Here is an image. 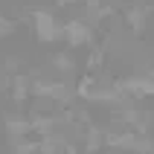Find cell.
I'll return each mask as SVG.
<instances>
[{"label": "cell", "mask_w": 154, "mask_h": 154, "mask_svg": "<svg viewBox=\"0 0 154 154\" xmlns=\"http://www.w3.org/2000/svg\"><path fill=\"white\" fill-rule=\"evenodd\" d=\"M32 32L38 44H61V32H64V20L55 17L52 9H32Z\"/></svg>", "instance_id": "1"}, {"label": "cell", "mask_w": 154, "mask_h": 154, "mask_svg": "<svg viewBox=\"0 0 154 154\" xmlns=\"http://www.w3.org/2000/svg\"><path fill=\"white\" fill-rule=\"evenodd\" d=\"M61 41L67 44L70 50H82L93 41V26L87 17H70L64 20V32H61Z\"/></svg>", "instance_id": "2"}, {"label": "cell", "mask_w": 154, "mask_h": 154, "mask_svg": "<svg viewBox=\"0 0 154 154\" xmlns=\"http://www.w3.org/2000/svg\"><path fill=\"white\" fill-rule=\"evenodd\" d=\"M116 85L122 87V93L128 96L131 102H137V99H151V96H154V79L148 76V73L125 76V79H119Z\"/></svg>", "instance_id": "3"}, {"label": "cell", "mask_w": 154, "mask_h": 154, "mask_svg": "<svg viewBox=\"0 0 154 154\" xmlns=\"http://www.w3.org/2000/svg\"><path fill=\"white\" fill-rule=\"evenodd\" d=\"M3 131H6L9 140H17V137H29L32 134V119H26V116H6L3 119Z\"/></svg>", "instance_id": "4"}, {"label": "cell", "mask_w": 154, "mask_h": 154, "mask_svg": "<svg viewBox=\"0 0 154 154\" xmlns=\"http://www.w3.org/2000/svg\"><path fill=\"white\" fill-rule=\"evenodd\" d=\"M148 15H151V9L148 6H131L128 12H125V23H128L131 32H143L148 23Z\"/></svg>", "instance_id": "5"}, {"label": "cell", "mask_w": 154, "mask_h": 154, "mask_svg": "<svg viewBox=\"0 0 154 154\" xmlns=\"http://www.w3.org/2000/svg\"><path fill=\"white\" fill-rule=\"evenodd\" d=\"M29 96H32V79L15 76L12 79V99H15V102H26Z\"/></svg>", "instance_id": "6"}, {"label": "cell", "mask_w": 154, "mask_h": 154, "mask_svg": "<svg viewBox=\"0 0 154 154\" xmlns=\"http://www.w3.org/2000/svg\"><path fill=\"white\" fill-rule=\"evenodd\" d=\"M50 67L55 70L58 76H67V73H73L76 64H73V58H70V52H55V55L50 58Z\"/></svg>", "instance_id": "7"}, {"label": "cell", "mask_w": 154, "mask_h": 154, "mask_svg": "<svg viewBox=\"0 0 154 154\" xmlns=\"http://www.w3.org/2000/svg\"><path fill=\"white\" fill-rule=\"evenodd\" d=\"M12 32H15V23H12L6 15H0V38H9Z\"/></svg>", "instance_id": "8"}]
</instances>
